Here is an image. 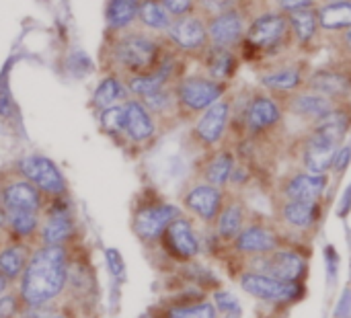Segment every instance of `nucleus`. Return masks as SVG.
I'll list each match as a JSON object with an SVG mask.
<instances>
[{"instance_id":"nucleus-28","label":"nucleus","mask_w":351,"mask_h":318,"mask_svg":"<svg viewBox=\"0 0 351 318\" xmlns=\"http://www.w3.org/2000/svg\"><path fill=\"white\" fill-rule=\"evenodd\" d=\"M130 99V90L125 84V78L113 72H107L95 86V95H93V103L97 109H107L119 103H125Z\"/></svg>"},{"instance_id":"nucleus-48","label":"nucleus","mask_w":351,"mask_h":318,"mask_svg":"<svg viewBox=\"0 0 351 318\" xmlns=\"http://www.w3.org/2000/svg\"><path fill=\"white\" fill-rule=\"evenodd\" d=\"M56 318H60V317H56Z\"/></svg>"},{"instance_id":"nucleus-32","label":"nucleus","mask_w":351,"mask_h":318,"mask_svg":"<svg viewBox=\"0 0 351 318\" xmlns=\"http://www.w3.org/2000/svg\"><path fill=\"white\" fill-rule=\"evenodd\" d=\"M72 234V222L70 216L64 210H53L49 220L43 226V238L49 247H58Z\"/></svg>"},{"instance_id":"nucleus-44","label":"nucleus","mask_w":351,"mask_h":318,"mask_svg":"<svg viewBox=\"0 0 351 318\" xmlns=\"http://www.w3.org/2000/svg\"><path fill=\"white\" fill-rule=\"evenodd\" d=\"M105 257H107V263H109V271L115 278L123 276V259H121V255L115 249H107L105 251Z\"/></svg>"},{"instance_id":"nucleus-15","label":"nucleus","mask_w":351,"mask_h":318,"mask_svg":"<svg viewBox=\"0 0 351 318\" xmlns=\"http://www.w3.org/2000/svg\"><path fill=\"white\" fill-rule=\"evenodd\" d=\"M323 216L321 201H294V199H276V220L292 236L294 232L304 234L315 230Z\"/></svg>"},{"instance_id":"nucleus-7","label":"nucleus","mask_w":351,"mask_h":318,"mask_svg":"<svg viewBox=\"0 0 351 318\" xmlns=\"http://www.w3.org/2000/svg\"><path fill=\"white\" fill-rule=\"evenodd\" d=\"M249 261H251V265H247L249 271L263 273L288 284H302L308 273V257L296 245L282 247L269 255L251 257Z\"/></svg>"},{"instance_id":"nucleus-1","label":"nucleus","mask_w":351,"mask_h":318,"mask_svg":"<svg viewBox=\"0 0 351 318\" xmlns=\"http://www.w3.org/2000/svg\"><path fill=\"white\" fill-rule=\"evenodd\" d=\"M171 49L162 35L132 27L121 33H111L105 43V62L109 72L130 78L156 70Z\"/></svg>"},{"instance_id":"nucleus-9","label":"nucleus","mask_w":351,"mask_h":318,"mask_svg":"<svg viewBox=\"0 0 351 318\" xmlns=\"http://www.w3.org/2000/svg\"><path fill=\"white\" fill-rule=\"evenodd\" d=\"M165 39L175 51L199 58L210 47L208 21L197 10L183 16H175L169 31L165 33Z\"/></svg>"},{"instance_id":"nucleus-25","label":"nucleus","mask_w":351,"mask_h":318,"mask_svg":"<svg viewBox=\"0 0 351 318\" xmlns=\"http://www.w3.org/2000/svg\"><path fill=\"white\" fill-rule=\"evenodd\" d=\"M288 19L292 25V33H294L298 53H308V51L317 49V39L323 33L319 27L317 8H304V10L290 12Z\"/></svg>"},{"instance_id":"nucleus-29","label":"nucleus","mask_w":351,"mask_h":318,"mask_svg":"<svg viewBox=\"0 0 351 318\" xmlns=\"http://www.w3.org/2000/svg\"><path fill=\"white\" fill-rule=\"evenodd\" d=\"M319 27L323 33H337L351 27V0H331L317 6Z\"/></svg>"},{"instance_id":"nucleus-27","label":"nucleus","mask_w":351,"mask_h":318,"mask_svg":"<svg viewBox=\"0 0 351 318\" xmlns=\"http://www.w3.org/2000/svg\"><path fill=\"white\" fill-rule=\"evenodd\" d=\"M140 0H107L105 25L109 33H121L138 25Z\"/></svg>"},{"instance_id":"nucleus-4","label":"nucleus","mask_w":351,"mask_h":318,"mask_svg":"<svg viewBox=\"0 0 351 318\" xmlns=\"http://www.w3.org/2000/svg\"><path fill=\"white\" fill-rule=\"evenodd\" d=\"M230 93V84L218 82L204 72H193V74H183L175 82V97L179 105V115L181 117H197L204 113L208 107H212L216 101H220L224 95Z\"/></svg>"},{"instance_id":"nucleus-31","label":"nucleus","mask_w":351,"mask_h":318,"mask_svg":"<svg viewBox=\"0 0 351 318\" xmlns=\"http://www.w3.org/2000/svg\"><path fill=\"white\" fill-rule=\"evenodd\" d=\"M140 101L148 107V111H150L156 119H158V117H169V115L181 117V115H179L177 97H175V84L165 86V88H160V90H156V93H152V95L140 99Z\"/></svg>"},{"instance_id":"nucleus-13","label":"nucleus","mask_w":351,"mask_h":318,"mask_svg":"<svg viewBox=\"0 0 351 318\" xmlns=\"http://www.w3.org/2000/svg\"><path fill=\"white\" fill-rule=\"evenodd\" d=\"M327 187H329V175H313L302 169H296L278 181L276 195L278 199L323 201Z\"/></svg>"},{"instance_id":"nucleus-2","label":"nucleus","mask_w":351,"mask_h":318,"mask_svg":"<svg viewBox=\"0 0 351 318\" xmlns=\"http://www.w3.org/2000/svg\"><path fill=\"white\" fill-rule=\"evenodd\" d=\"M296 49L292 25L286 12L271 8L255 14L249 21L243 43L237 53L241 60L257 66H267L282 58H288Z\"/></svg>"},{"instance_id":"nucleus-8","label":"nucleus","mask_w":351,"mask_h":318,"mask_svg":"<svg viewBox=\"0 0 351 318\" xmlns=\"http://www.w3.org/2000/svg\"><path fill=\"white\" fill-rule=\"evenodd\" d=\"M308 74H311V68L306 60L282 58L278 62L263 66V70L259 72V86L271 93L274 97L282 99L286 95H292L304 88Z\"/></svg>"},{"instance_id":"nucleus-22","label":"nucleus","mask_w":351,"mask_h":318,"mask_svg":"<svg viewBox=\"0 0 351 318\" xmlns=\"http://www.w3.org/2000/svg\"><path fill=\"white\" fill-rule=\"evenodd\" d=\"M160 238H162L167 251L175 259L191 261L202 253V243L197 238V232H195L191 220L185 218V216H179L175 222H171Z\"/></svg>"},{"instance_id":"nucleus-17","label":"nucleus","mask_w":351,"mask_h":318,"mask_svg":"<svg viewBox=\"0 0 351 318\" xmlns=\"http://www.w3.org/2000/svg\"><path fill=\"white\" fill-rule=\"evenodd\" d=\"M280 103L284 107L286 117H294L298 121H304L306 127L313 125L323 115H327L335 105H339V103H333L331 99H327L315 90H308V88H300L292 95H286L280 99Z\"/></svg>"},{"instance_id":"nucleus-43","label":"nucleus","mask_w":351,"mask_h":318,"mask_svg":"<svg viewBox=\"0 0 351 318\" xmlns=\"http://www.w3.org/2000/svg\"><path fill=\"white\" fill-rule=\"evenodd\" d=\"M325 261H327V278H329V284L335 282L337 278V269H339V255L333 247H327L325 249Z\"/></svg>"},{"instance_id":"nucleus-3","label":"nucleus","mask_w":351,"mask_h":318,"mask_svg":"<svg viewBox=\"0 0 351 318\" xmlns=\"http://www.w3.org/2000/svg\"><path fill=\"white\" fill-rule=\"evenodd\" d=\"M66 282V255L60 247L41 249L25 269L21 294L27 304L39 306L56 298Z\"/></svg>"},{"instance_id":"nucleus-26","label":"nucleus","mask_w":351,"mask_h":318,"mask_svg":"<svg viewBox=\"0 0 351 318\" xmlns=\"http://www.w3.org/2000/svg\"><path fill=\"white\" fill-rule=\"evenodd\" d=\"M2 204L6 212H37L41 206L39 189L25 181H12L2 191Z\"/></svg>"},{"instance_id":"nucleus-19","label":"nucleus","mask_w":351,"mask_h":318,"mask_svg":"<svg viewBox=\"0 0 351 318\" xmlns=\"http://www.w3.org/2000/svg\"><path fill=\"white\" fill-rule=\"evenodd\" d=\"M237 160H239V154L230 144H222L210 152H204L197 164V181L226 189Z\"/></svg>"},{"instance_id":"nucleus-40","label":"nucleus","mask_w":351,"mask_h":318,"mask_svg":"<svg viewBox=\"0 0 351 318\" xmlns=\"http://www.w3.org/2000/svg\"><path fill=\"white\" fill-rule=\"evenodd\" d=\"M158 2H162L173 16H183L195 12L197 8V0H158Z\"/></svg>"},{"instance_id":"nucleus-42","label":"nucleus","mask_w":351,"mask_h":318,"mask_svg":"<svg viewBox=\"0 0 351 318\" xmlns=\"http://www.w3.org/2000/svg\"><path fill=\"white\" fill-rule=\"evenodd\" d=\"M319 0H278V10L290 14L296 10H304V8H317Z\"/></svg>"},{"instance_id":"nucleus-37","label":"nucleus","mask_w":351,"mask_h":318,"mask_svg":"<svg viewBox=\"0 0 351 318\" xmlns=\"http://www.w3.org/2000/svg\"><path fill=\"white\" fill-rule=\"evenodd\" d=\"M243 4V0H197V12L208 21L216 14L228 12L232 8H239Z\"/></svg>"},{"instance_id":"nucleus-34","label":"nucleus","mask_w":351,"mask_h":318,"mask_svg":"<svg viewBox=\"0 0 351 318\" xmlns=\"http://www.w3.org/2000/svg\"><path fill=\"white\" fill-rule=\"evenodd\" d=\"M220 313L214 302L208 300H197V302H187L179 304L169 310V318H218Z\"/></svg>"},{"instance_id":"nucleus-10","label":"nucleus","mask_w":351,"mask_h":318,"mask_svg":"<svg viewBox=\"0 0 351 318\" xmlns=\"http://www.w3.org/2000/svg\"><path fill=\"white\" fill-rule=\"evenodd\" d=\"M237 280H239V286L243 292H247L249 296H253L261 302L288 304V302H296V300L304 298V286L302 284L280 282V280H274L269 276L255 273L249 269L241 271Z\"/></svg>"},{"instance_id":"nucleus-39","label":"nucleus","mask_w":351,"mask_h":318,"mask_svg":"<svg viewBox=\"0 0 351 318\" xmlns=\"http://www.w3.org/2000/svg\"><path fill=\"white\" fill-rule=\"evenodd\" d=\"M214 304H216V308H218V313H220L222 317L228 315V313H232V310H239V308H241L239 300H237L230 292H226V290H218V292L214 294Z\"/></svg>"},{"instance_id":"nucleus-47","label":"nucleus","mask_w":351,"mask_h":318,"mask_svg":"<svg viewBox=\"0 0 351 318\" xmlns=\"http://www.w3.org/2000/svg\"><path fill=\"white\" fill-rule=\"evenodd\" d=\"M0 204H2V197H0Z\"/></svg>"},{"instance_id":"nucleus-14","label":"nucleus","mask_w":351,"mask_h":318,"mask_svg":"<svg viewBox=\"0 0 351 318\" xmlns=\"http://www.w3.org/2000/svg\"><path fill=\"white\" fill-rule=\"evenodd\" d=\"M304 88L315 90L333 103H350L351 99V68L331 62L329 66L311 70Z\"/></svg>"},{"instance_id":"nucleus-18","label":"nucleus","mask_w":351,"mask_h":318,"mask_svg":"<svg viewBox=\"0 0 351 318\" xmlns=\"http://www.w3.org/2000/svg\"><path fill=\"white\" fill-rule=\"evenodd\" d=\"M181 216V210L167 201H152L140 208L134 216V230L144 241H154L165 234L171 222Z\"/></svg>"},{"instance_id":"nucleus-38","label":"nucleus","mask_w":351,"mask_h":318,"mask_svg":"<svg viewBox=\"0 0 351 318\" xmlns=\"http://www.w3.org/2000/svg\"><path fill=\"white\" fill-rule=\"evenodd\" d=\"M6 218L12 226V230L21 236L31 234L37 226V216L35 212H6Z\"/></svg>"},{"instance_id":"nucleus-23","label":"nucleus","mask_w":351,"mask_h":318,"mask_svg":"<svg viewBox=\"0 0 351 318\" xmlns=\"http://www.w3.org/2000/svg\"><path fill=\"white\" fill-rule=\"evenodd\" d=\"M125 130L123 136L134 144H146L156 136V117L148 111V107L140 101L130 97L125 103Z\"/></svg>"},{"instance_id":"nucleus-33","label":"nucleus","mask_w":351,"mask_h":318,"mask_svg":"<svg viewBox=\"0 0 351 318\" xmlns=\"http://www.w3.org/2000/svg\"><path fill=\"white\" fill-rule=\"evenodd\" d=\"M325 35L329 37L327 43H329L331 53H333L331 62L351 68V27L343 29V31H337V33H325Z\"/></svg>"},{"instance_id":"nucleus-24","label":"nucleus","mask_w":351,"mask_h":318,"mask_svg":"<svg viewBox=\"0 0 351 318\" xmlns=\"http://www.w3.org/2000/svg\"><path fill=\"white\" fill-rule=\"evenodd\" d=\"M204 74L218 80V82H226L230 84V80L234 78L241 58L234 49H224V47H216L210 45L202 56H199Z\"/></svg>"},{"instance_id":"nucleus-41","label":"nucleus","mask_w":351,"mask_h":318,"mask_svg":"<svg viewBox=\"0 0 351 318\" xmlns=\"http://www.w3.org/2000/svg\"><path fill=\"white\" fill-rule=\"evenodd\" d=\"M350 162H351V144L350 142H346V144L337 150V154H335V158H333L331 173H335V175H343V173L348 171Z\"/></svg>"},{"instance_id":"nucleus-20","label":"nucleus","mask_w":351,"mask_h":318,"mask_svg":"<svg viewBox=\"0 0 351 318\" xmlns=\"http://www.w3.org/2000/svg\"><path fill=\"white\" fill-rule=\"evenodd\" d=\"M249 220H251V210L245 204V199L239 193L228 191V197H226V201H224V206H222V210H220V214H218V218H216V222L212 226V230H214V234L218 236L220 243L230 245L243 232V228L247 226Z\"/></svg>"},{"instance_id":"nucleus-36","label":"nucleus","mask_w":351,"mask_h":318,"mask_svg":"<svg viewBox=\"0 0 351 318\" xmlns=\"http://www.w3.org/2000/svg\"><path fill=\"white\" fill-rule=\"evenodd\" d=\"M25 265V255L21 249H6L0 255V273L6 278H16Z\"/></svg>"},{"instance_id":"nucleus-35","label":"nucleus","mask_w":351,"mask_h":318,"mask_svg":"<svg viewBox=\"0 0 351 318\" xmlns=\"http://www.w3.org/2000/svg\"><path fill=\"white\" fill-rule=\"evenodd\" d=\"M99 119H101V125L107 134H111V136L123 134V130H125V107H123V103L103 109Z\"/></svg>"},{"instance_id":"nucleus-46","label":"nucleus","mask_w":351,"mask_h":318,"mask_svg":"<svg viewBox=\"0 0 351 318\" xmlns=\"http://www.w3.org/2000/svg\"><path fill=\"white\" fill-rule=\"evenodd\" d=\"M16 302L12 296H2L0 298V318H8L10 315H14Z\"/></svg>"},{"instance_id":"nucleus-16","label":"nucleus","mask_w":351,"mask_h":318,"mask_svg":"<svg viewBox=\"0 0 351 318\" xmlns=\"http://www.w3.org/2000/svg\"><path fill=\"white\" fill-rule=\"evenodd\" d=\"M228 197L226 189L214 187L204 181H195L185 193H183V206L187 212H191L197 220H202L206 226H214L224 201Z\"/></svg>"},{"instance_id":"nucleus-30","label":"nucleus","mask_w":351,"mask_h":318,"mask_svg":"<svg viewBox=\"0 0 351 318\" xmlns=\"http://www.w3.org/2000/svg\"><path fill=\"white\" fill-rule=\"evenodd\" d=\"M173 14L167 10V6L158 0H140V12H138V27L154 33V35H162L169 31L171 23H173Z\"/></svg>"},{"instance_id":"nucleus-45","label":"nucleus","mask_w":351,"mask_h":318,"mask_svg":"<svg viewBox=\"0 0 351 318\" xmlns=\"http://www.w3.org/2000/svg\"><path fill=\"white\" fill-rule=\"evenodd\" d=\"M335 318H351V290L348 288L335 308Z\"/></svg>"},{"instance_id":"nucleus-21","label":"nucleus","mask_w":351,"mask_h":318,"mask_svg":"<svg viewBox=\"0 0 351 318\" xmlns=\"http://www.w3.org/2000/svg\"><path fill=\"white\" fill-rule=\"evenodd\" d=\"M19 171L23 177L33 183L37 189L51 193V195H62L66 191V181L60 173V169L45 156H27L19 162Z\"/></svg>"},{"instance_id":"nucleus-6","label":"nucleus","mask_w":351,"mask_h":318,"mask_svg":"<svg viewBox=\"0 0 351 318\" xmlns=\"http://www.w3.org/2000/svg\"><path fill=\"white\" fill-rule=\"evenodd\" d=\"M232 103H234V95L230 90L228 95H224L220 101H216L212 107H208L204 113H199L193 119L189 138L202 152H210L226 142L230 117H232Z\"/></svg>"},{"instance_id":"nucleus-12","label":"nucleus","mask_w":351,"mask_h":318,"mask_svg":"<svg viewBox=\"0 0 351 318\" xmlns=\"http://www.w3.org/2000/svg\"><path fill=\"white\" fill-rule=\"evenodd\" d=\"M249 21H251V14L247 12V8L243 4L239 8H232L228 12H222V14H216V16L208 19L210 45L237 51L239 45L245 39Z\"/></svg>"},{"instance_id":"nucleus-11","label":"nucleus","mask_w":351,"mask_h":318,"mask_svg":"<svg viewBox=\"0 0 351 318\" xmlns=\"http://www.w3.org/2000/svg\"><path fill=\"white\" fill-rule=\"evenodd\" d=\"M339 148L341 146H337L335 142H331L311 130H304V134L298 136V140L294 144L298 169L313 173V175H329L331 167H333V158Z\"/></svg>"},{"instance_id":"nucleus-5","label":"nucleus","mask_w":351,"mask_h":318,"mask_svg":"<svg viewBox=\"0 0 351 318\" xmlns=\"http://www.w3.org/2000/svg\"><path fill=\"white\" fill-rule=\"evenodd\" d=\"M290 238L292 236L280 224H271L265 218L251 216V220L247 222L243 232L230 243V247L234 255L251 259V257L269 255L282 247H288Z\"/></svg>"}]
</instances>
